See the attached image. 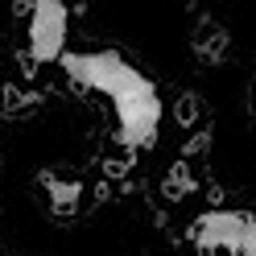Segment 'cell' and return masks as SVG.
I'll return each mask as SVG.
<instances>
[{
  "mask_svg": "<svg viewBox=\"0 0 256 256\" xmlns=\"http://www.w3.org/2000/svg\"><path fill=\"white\" fill-rule=\"evenodd\" d=\"M62 70L70 74V83L87 87L95 95H104L108 104L124 100L128 91H136L140 83H149L132 62H124L116 50H95V54H62Z\"/></svg>",
  "mask_w": 256,
  "mask_h": 256,
  "instance_id": "obj_1",
  "label": "cell"
},
{
  "mask_svg": "<svg viewBox=\"0 0 256 256\" xmlns=\"http://www.w3.org/2000/svg\"><path fill=\"white\" fill-rule=\"evenodd\" d=\"M112 112H116V140L128 149L149 145L162 128V100H157L153 83H140L136 91H128L124 100L112 104Z\"/></svg>",
  "mask_w": 256,
  "mask_h": 256,
  "instance_id": "obj_2",
  "label": "cell"
},
{
  "mask_svg": "<svg viewBox=\"0 0 256 256\" xmlns=\"http://www.w3.org/2000/svg\"><path fill=\"white\" fill-rule=\"evenodd\" d=\"M66 25H70V8L62 0L29 4V62L34 66L62 62V54H66Z\"/></svg>",
  "mask_w": 256,
  "mask_h": 256,
  "instance_id": "obj_3",
  "label": "cell"
},
{
  "mask_svg": "<svg viewBox=\"0 0 256 256\" xmlns=\"http://www.w3.org/2000/svg\"><path fill=\"white\" fill-rule=\"evenodd\" d=\"M256 228V219L244 215V211H202L190 228V240H194L198 256H215V252H232L240 240Z\"/></svg>",
  "mask_w": 256,
  "mask_h": 256,
  "instance_id": "obj_4",
  "label": "cell"
},
{
  "mask_svg": "<svg viewBox=\"0 0 256 256\" xmlns=\"http://www.w3.org/2000/svg\"><path fill=\"white\" fill-rule=\"evenodd\" d=\"M42 186L50 190V202H54L58 215H74L78 211V198H83V182H78V178H58V174L46 170L42 174Z\"/></svg>",
  "mask_w": 256,
  "mask_h": 256,
  "instance_id": "obj_5",
  "label": "cell"
},
{
  "mask_svg": "<svg viewBox=\"0 0 256 256\" xmlns=\"http://www.w3.org/2000/svg\"><path fill=\"white\" fill-rule=\"evenodd\" d=\"M190 46H194V54H198L202 62H219L223 54H228V29H219L215 21H202L198 38L190 42Z\"/></svg>",
  "mask_w": 256,
  "mask_h": 256,
  "instance_id": "obj_6",
  "label": "cell"
},
{
  "mask_svg": "<svg viewBox=\"0 0 256 256\" xmlns=\"http://www.w3.org/2000/svg\"><path fill=\"white\" fill-rule=\"evenodd\" d=\"M190 186H194V178H190V166L178 162V166H170V174L162 178V194H166L170 202H178V198L190 194Z\"/></svg>",
  "mask_w": 256,
  "mask_h": 256,
  "instance_id": "obj_7",
  "label": "cell"
},
{
  "mask_svg": "<svg viewBox=\"0 0 256 256\" xmlns=\"http://www.w3.org/2000/svg\"><path fill=\"white\" fill-rule=\"evenodd\" d=\"M34 95H25L21 87H0V112H4V116H29V112H34Z\"/></svg>",
  "mask_w": 256,
  "mask_h": 256,
  "instance_id": "obj_8",
  "label": "cell"
},
{
  "mask_svg": "<svg viewBox=\"0 0 256 256\" xmlns=\"http://www.w3.org/2000/svg\"><path fill=\"white\" fill-rule=\"evenodd\" d=\"M202 116V104H198V95H182V104H178V120L182 124H194Z\"/></svg>",
  "mask_w": 256,
  "mask_h": 256,
  "instance_id": "obj_9",
  "label": "cell"
},
{
  "mask_svg": "<svg viewBox=\"0 0 256 256\" xmlns=\"http://www.w3.org/2000/svg\"><path fill=\"white\" fill-rule=\"evenodd\" d=\"M228 256H256V228H252V232H248L244 240H240V244H236V248H232Z\"/></svg>",
  "mask_w": 256,
  "mask_h": 256,
  "instance_id": "obj_10",
  "label": "cell"
}]
</instances>
